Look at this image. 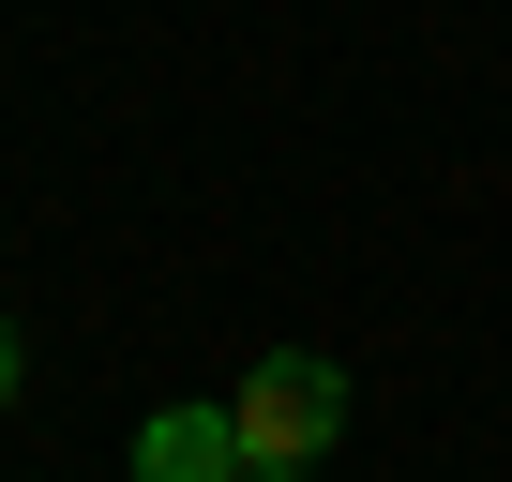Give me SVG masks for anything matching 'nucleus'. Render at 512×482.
Listing matches in <instances>:
<instances>
[{"label":"nucleus","mask_w":512,"mask_h":482,"mask_svg":"<svg viewBox=\"0 0 512 482\" xmlns=\"http://www.w3.org/2000/svg\"><path fill=\"white\" fill-rule=\"evenodd\" d=\"M226 422H241V467H317V452L347 437V362H317V347H272V362L226 392Z\"/></svg>","instance_id":"f257e3e1"},{"label":"nucleus","mask_w":512,"mask_h":482,"mask_svg":"<svg viewBox=\"0 0 512 482\" xmlns=\"http://www.w3.org/2000/svg\"><path fill=\"white\" fill-rule=\"evenodd\" d=\"M136 482H241V422L226 407H151L136 422Z\"/></svg>","instance_id":"f03ea898"},{"label":"nucleus","mask_w":512,"mask_h":482,"mask_svg":"<svg viewBox=\"0 0 512 482\" xmlns=\"http://www.w3.org/2000/svg\"><path fill=\"white\" fill-rule=\"evenodd\" d=\"M0 407H16V317H0Z\"/></svg>","instance_id":"7ed1b4c3"},{"label":"nucleus","mask_w":512,"mask_h":482,"mask_svg":"<svg viewBox=\"0 0 512 482\" xmlns=\"http://www.w3.org/2000/svg\"><path fill=\"white\" fill-rule=\"evenodd\" d=\"M241 482H317V467H241Z\"/></svg>","instance_id":"20e7f679"}]
</instances>
